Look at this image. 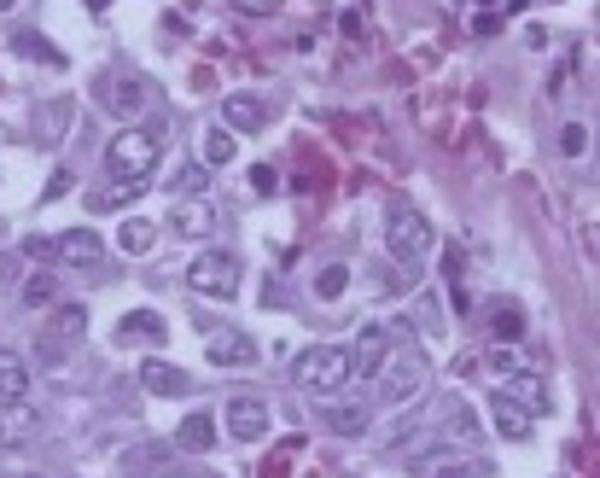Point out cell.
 Wrapping results in <instances>:
<instances>
[{
	"instance_id": "14",
	"label": "cell",
	"mask_w": 600,
	"mask_h": 478,
	"mask_svg": "<svg viewBox=\"0 0 600 478\" xmlns=\"http://www.w3.org/2000/svg\"><path fill=\"white\" fill-rule=\"evenodd\" d=\"M169 228L181 239H204L216 234V205H204V199H187L181 210H169Z\"/></svg>"
},
{
	"instance_id": "16",
	"label": "cell",
	"mask_w": 600,
	"mask_h": 478,
	"mask_svg": "<svg viewBox=\"0 0 600 478\" xmlns=\"http://www.w3.org/2000/svg\"><path fill=\"white\" fill-rule=\"evenodd\" d=\"M140 385H146L152 397H187V391H193V379L181 374V368H169V362H146V368H140Z\"/></svg>"
},
{
	"instance_id": "19",
	"label": "cell",
	"mask_w": 600,
	"mask_h": 478,
	"mask_svg": "<svg viewBox=\"0 0 600 478\" xmlns=\"http://www.w3.org/2000/svg\"><path fill=\"white\" fill-rule=\"evenodd\" d=\"M175 449H187V455L216 449V420H210V414H187V420L175 426Z\"/></svg>"
},
{
	"instance_id": "10",
	"label": "cell",
	"mask_w": 600,
	"mask_h": 478,
	"mask_svg": "<svg viewBox=\"0 0 600 478\" xmlns=\"http://www.w3.org/2000/svg\"><path fill=\"white\" fill-rule=\"evenodd\" d=\"M263 123H268V111H263L257 94H228V100H222V129H228V135H257Z\"/></svg>"
},
{
	"instance_id": "35",
	"label": "cell",
	"mask_w": 600,
	"mask_h": 478,
	"mask_svg": "<svg viewBox=\"0 0 600 478\" xmlns=\"http://www.w3.org/2000/svg\"><path fill=\"white\" fill-rule=\"evenodd\" d=\"M443 478H472V467H455V473H443Z\"/></svg>"
},
{
	"instance_id": "21",
	"label": "cell",
	"mask_w": 600,
	"mask_h": 478,
	"mask_svg": "<svg viewBox=\"0 0 600 478\" xmlns=\"http://www.w3.org/2000/svg\"><path fill=\"white\" fill-rule=\"evenodd\" d=\"M18 298H24V304H30V309H47V304H59V274H53V269H35L30 280L18 286Z\"/></svg>"
},
{
	"instance_id": "20",
	"label": "cell",
	"mask_w": 600,
	"mask_h": 478,
	"mask_svg": "<svg viewBox=\"0 0 600 478\" xmlns=\"http://www.w3.org/2000/svg\"><path fill=\"white\" fill-rule=\"evenodd\" d=\"M490 409H496V432H501V438H513V444H525V438H531L536 414H525L519 403H507L501 391H496V403H490Z\"/></svg>"
},
{
	"instance_id": "3",
	"label": "cell",
	"mask_w": 600,
	"mask_h": 478,
	"mask_svg": "<svg viewBox=\"0 0 600 478\" xmlns=\"http://www.w3.org/2000/svg\"><path fill=\"white\" fill-rule=\"evenodd\" d=\"M298 385L303 391H344L350 385V350H338V344H315V350H303L298 356Z\"/></svg>"
},
{
	"instance_id": "27",
	"label": "cell",
	"mask_w": 600,
	"mask_h": 478,
	"mask_svg": "<svg viewBox=\"0 0 600 478\" xmlns=\"http://www.w3.org/2000/svg\"><path fill=\"white\" fill-rule=\"evenodd\" d=\"M327 426H333V432H344V438H362V432H367V409H362V403H356V409L344 403V409L327 414Z\"/></svg>"
},
{
	"instance_id": "8",
	"label": "cell",
	"mask_w": 600,
	"mask_h": 478,
	"mask_svg": "<svg viewBox=\"0 0 600 478\" xmlns=\"http://www.w3.org/2000/svg\"><path fill=\"white\" fill-rule=\"evenodd\" d=\"M385 362H391V333H385V327H362V333H356V350H350V374L379 379Z\"/></svg>"
},
{
	"instance_id": "32",
	"label": "cell",
	"mask_w": 600,
	"mask_h": 478,
	"mask_svg": "<svg viewBox=\"0 0 600 478\" xmlns=\"http://www.w3.org/2000/svg\"><path fill=\"white\" fill-rule=\"evenodd\" d=\"M251 187H257V193H280V175L268 170V164H257V170H251Z\"/></svg>"
},
{
	"instance_id": "17",
	"label": "cell",
	"mask_w": 600,
	"mask_h": 478,
	"mask_svg": "<svg viewBox=\"0 0 600 478\" xmlns=\"http://www.w3.org/2000/svg\"><path fill=\"white\" fill-rule=\"evenodd\" d=\"M501 397H507V403H519L525 414H542V409H548V391H542V379L525 374V368H519V374H507Z\"/></svg>"
},
{
	"instance_id": "29",
	"label": "cell",
	"mask_w": 600,
	"mask_h": 478,
	"mask_svg": "<svg viewBox=\"0 0 600 478\" xmlns=\"http://www.w3.org/2000/svg\"><path fill=\"white\" fill-rule=\"evenodd\" d=\"M496 333H501V339H507V344H513V339H519V333H525V315H519V309H513V304H501V309H496Z\"/></svg>"
},
{
	"instance_id": "31",
	"label": "cell",
	"mask_w": 600,
	"mask_h": 478,
	"mask_svg": "<svg viewBox=\"0 0 600 478\" xmlns=\"http://www.w3.org/2000/svg\"><path fill=\"white\" fill-rule=\"evenodd\" d=\"M583 146H589V135H583V123H566V135H560V152H566V158H577Z\"/></svg>"
},
{
	"instance_id": "2",
	"label": "cell",
	"mask_w": 600,
	"mask_h": 478,
	"mask_svg": "<svg viewBox=\"0 0 600 478\" xmlns=\"http://www.w3.org/2000/svg\"><path fill=\"white\" fill-rule=\"evenodd\" d=\"M385 333H391V344H402V356H391V362L379 368V379H385V403H414V397L426 391V362L408 350V321L385 327Z\"/></svg>"
},
{
	"instance_id": "28",
	"label": "cell",
	"mask_w": 600,
	"mask_h": 478,
	"mask_svg": "<svg viewBox=\"0 0 600 478\" xmlns=\"http://www.w3.org/2000/svg\"><path fill=\"white\" fill-rule=\"evenodd\" d=\"M414 321H420L426 333H443V315H437V298H432V292H420V298H414Z\"/></svg>"
},
{
	"instance_id": "30",
	"label": "cell",
	"mask_w": 600,
	"mask_h": 478,
	"mask_svg": "<svg viewBox=\"0 0 600 478\" xmlns=\"http://www.w3.org/2000/svg\"><path fill=\"white\" fill-rule=\"evenodd\" d=\"M490 368H496V374H519V368H525V356H519L513 344H496V350H490Z\"/></svg>"
},
{
	"instance_id": "13",
	"label": "cell",
	"mask_w": 600,
	"mask_h": 478,
	"mask_svg": "<svg viewBox=\"0 0 600 478\" xmlns=\"http://www.w3.org/2000/svg\"><path fill=\"white\" fill-rule=\"evenodd\" d=\"M134 339L164 344V339H169V321L158 315V309H134V315H123V321H117V344H134Z\"/></svg>"
},
{
	"instance_id": "5",
	"label": "cell",
	"mask_w": 600,
	"mask_h": 478,
	"mask_svg": "<svg viewBox=\"0 0 600 478\" xmlns=\"http://www.w3.org/2000/svg\"><path fill=\"white\" fill-rule=\"evenodd\" d=\"M385 245H391L397 263H420V257H432V222H426L420 210H391Z\"/></svg>"
},
{
	"instance_id": "12",
	"label": "cell",
	"mask_w": 600,
	"mask_h": 478,
	"mask_svg": "<svg viewBox=\"0 0 600 478\" xmlns=\"http://www.w3.org/2000/svg\"><path fill=\"white\" fill-rule=\"evenodd\" d=\"M35 432H41V414L30 409V403H24V397H18V403H6V409H0V444H30Z\"/></svg>"
},
{
	"instance_id": "11",
	"label": "cell",
	"mask_w": 600,
	"mask_h": 478,
	"mask_svg": "<svg viewBox=\"0 0 600 478\" xmlns=\"http://www.w3.org/2000/svg\"><path fill=\"white\" fill-rule=\"evenodd\" d=\"M100 234H94V228H70V234H59L53 239V257H59V263H76V269H94V263H100Z\"/></svg>"
},
{
	"instance_id": "25",
	"label": "cell",
	"mask_w": 600,
	"mask_h": 478,
	"mask_svg": "<svg viewBox=\"0 0 600 478\" xmlns=\"http://www.w3.org/2000/svg\"><path fill=\"white\" fill-rule=\"evenodd\" d=\"M169 187H175L181 199H199L204 187H210V170H204V164H187V170H175V175H169Z\"/></svg>"
},
{
	"instance_id": "7",
	"label": "cell",
	"mask_w": 600,
	"mask_h": 478,
	"mask_svg": "<svg viewBox=\"0 0 600 478\" xmlns=\"http://www.w3.org/2000/svg\"><path fill=\"white\" fill-rule=\"evenodd\" d=\"M94 94H100L117 117H140V111H146V82H140V76H117V70H111V76L94 82Z\"/></svg>"
},
{
	"instance_id": "22",
	"label": "cell",
	"mask_w": 600,
	"mask_h": 478,
	"mask_svg": "<svg viewBox=\"0 0 600 478\" xmlns=\"http://www.w3.org/2000/svg\"><path fill=\"white\" fill-rule=\"evenodd\" d=\"M239 140L228 129H204V170H222V164H234Z\"/></svg>"
},
{
	"instance_id": "15",
	"label": "cell",
	"mask_w": 600,
	"mask_h": 478,
	"mask_svg": "<svg viewBox=\"0 0 600 478\" xmlns=\"http://www.w3.org/2000/svg\"><path fill=\"white\" fill-rule=\"evenodd\" d=\"M30 397V362L24 350H0V403H18Z\"/></svg>"
},
{
	"instance_id": "34",
	"label": "cell",
	"mask_w": 600,
	"mask_h": 478,
	"mask_svg": "<svg viewBox=\"0 0 600 478\" xmlns=\"http://www.w3.org/2000/svg\"><path fill=\"white\" fill-rule=\"evenodd\" d=\"M338 30H344L350 41H356V35H362V12H344V18H338Z\"/></svg>"
},
{
	"instance_id": "24",
	"label": "cell",
	"mask_w": 600,
	"mask_h": 478,
	"mask_svg": "<svg viewBox=\"0 0 600 478\" xmlns=\"http://www.w3.org/2000/svg\"><path fill=\"white\" fill-rule=\"evenodd\" d=\"M117 245H123V251H129V257H146V251H152V245H158V228H152V222H140V216H134V222H123V234H117Z\"/></svg>"
},
{
	"instance_id": "4",
	"label": "cell",
	"mask_w": 600,
	"mask_h": 478,
	"mask_svg": "<svg viewBox=\"0 0 600 478\" xmlns=\"http://www.w3.org/2000/svg\"><path fill=\"white\" fill-rule=\"evenodd\" d=\"M187 286L199 298H234L239 292V257L234 251H204L187 263Z\"/></svg>"
},
{
	"instance_id": "1",
	"label": "cell",
	"mask_w": 600,
	"mask_h": 478,
	"mask_svg": "<svg viewBox=\"0 0 600 478\" xmlns=\"http://www.w3.org/2000/svg\"><path fill=\"white\" fill-rule=\"evenodd\" d=\"M158 158H164V140L152 135V129H123L105 146V170L117 175V181H134V187H146V175L158 170Z\"/></svg>"
},
{
	"instance_id": "26",
	"label": "cell",
	"mask_w": 600,
	"mask_h": 478,
	"mask_svg": "<svg viewBox=\"0 0 600 478\" xmlns=\"http://www.w3.org/2000/svg\"><path fill=\"white\" fill-rule=\"evenodd\" d=\"M344 292H350V269L344 263H327L315 274V298H344Z\"/></svg>"
},
{
	"instance_id": "9",
	"label": "cell",
	"mask_w": 600,
	"mask_h": 478,
	"mask_svg": "<svg viewBox=\"0 0 600 478\" xmlns=\"http://www.w3.org/2000/svg\"><path fill=\"white\" fill-rule=\"evenodd\" d=\"M228 432L239 444H263L268 438V403L263 397H234L228 403Z\"/></svg>"
},
{
	"instance_id": "33",
	"label": "cell",
	"mask_w": 600,
	"mask_h": 478,
	"mask_svg": "<svg viewBox=\"0 0 600 478\" xmlns=\"http://www.w3.org/2000/svg\"><path fill=\"white\" fill-rule=\"evenodd\" d=\"M24 257H35V263H47V257H53V239H24Z\"/></svg>"
},
{
	"instance_id": "18",
	"label": "cell",
	"mask_w": 600,
	"mask_h": 478,
	"mask_svg": "<svg viewBox=\"0 0 600 478\" xmlns=\"http://www.w3.org/2000/svg\"><path fill=\"white\" fill-rule=\"evenodd\" d=\"M82 333H88V309H82V304H59V309H53V321H47V344L65 350V344H76Z\"/></svg>"
},
{
	"instance_id": "23",
	"label": "cell",
	"mask_w": 600,
	"mask_h": 478,
	"mask_svg": "<svg viewBox=\"0 0 600 478\" xmlns=\"http://www.w3.org/2000/svg\"><path fill=\"white\" fill-rule=\"evenodd\" d=\"M65 123H70V100H53V105H41V146H59L65 140Z\"/></svg>"
},
{
	"instance_id": "36",
	"label": "cell",
	"mask_w": 600,
	"mask_h": 478,
	"mask_svg": "<svg viewBox=\"0 0 600 478\" xmlns=\"http://www.w3.org/2000/svg\"><path fill=\"white\" fill-rule=\"evenodd\" d=\"M0 12H12V0H0Z\"/></svg>"
},
{
	"instance_id": "6",
	"label": "cell",
	"mask_w": 600,
	"mask_h": 478,
	"mask_svg": "<svg viewBox=\"0 0 600 478\" xmlns=\"http://www.w3.org/2000/svg\"><path fill=\"white\" fill-rule=\"evenodd\" d=\"M204 344H210V362L216 368H257V344L239 327H204Z\"/></svg>"
}]
</instances>
